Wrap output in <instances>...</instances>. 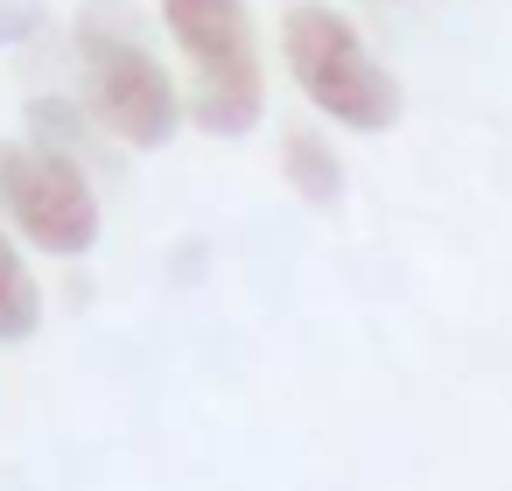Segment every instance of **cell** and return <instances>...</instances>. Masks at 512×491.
I'll use <instances>...</instances> for the list:
<instances>
[{"label": "cell", "mask_w": 512, "mask_h": 491, "mask_svg": "<svg viewBox=\"0 0 512 491\" xmlns=\"http://www.w3.org/2000/svg\"><path fill=\"white\" fill-rule=\"evenodd\" d=\"M162 29L190 64V120L239 141L267 120V64L246 0H162Z\"/></svg>", "instance_id": "obj_2"}, {"label": "cell", "mask_w": 512, "mask_h": 491, "mask_svg": "<svg viewBox=\"0 0 512 491\" xmlns=\"http://www.w3.org/2000/svg\"><path fill=\"white\" fill-rule=\"evenodd\" d=\"M29 141H36V148H57V155H78V141H85L78 106H71V99H36V106H29Z\"/></svg>", "instance_id": "obj_7"}, {"label": "cell", "mask_w": 512, "mask_h": 491, "mask_svg": "<svg viewBox=\"0 0 512 491\" xmlns=\"http://www.w3.org/2000/svg\"><path fill=\"white\" fill-rule=\"evenodd\" d=\"M78 78H85V113L92 127H106L127 148H169L183 127V92L162 71V57L127 29L120 8H92L78 15Z\"/></svg>", "instance_id": "obj_3"}, {"label": "cell", "mask_w": 512, "mask_h": 491, "mask_svg": "<svg viewBox=\"0 0 512 491\" xmlns=\"http://www.w3.org/2000/svg\"><path fill=\"white\" fill-rule=\"evenodd\" d=\"M43 281L29 267V253L15 246V232L0 225V344H29L43 330Z\"/></svg>", "instance_id": "obj_5"}, {"label": "cell", "mask_w": 512, "mask_h": 491, "mask_svg": "<svg viewBox=\"0 0 512 491\" xmlns=\"http://www.w3.org/2000/svg\"><path fill=\"white\" fill-rule=\"evenodd\" d=\"M281 64L330 127L386 134L400 120V78L372 57L365 29L330 0H295L281 15Z\"/></svg>", "instance_id": "obj_1"}, {"label": "cell", "mask_w": 512, "mask_h": 491, "mask_svg": "<svg viewBox=\"0 0 512 491\" xmlns=\"http://www.w3.org/2000/svg\"><path fill=\"white\" fill-rule=\"evenodd\" d=\"M0 218L50 260H85L106 232L85 162L57 148H22V141H0Z\"/></svg>", "instance_id": "obj_4"}, {"label": "cell", "mask_w": 512, "mask_h": 491, "mask_svg": "<svg viewBox=\"0 0 512 491\" xmlns=\"http://www.w3.org/2000/svg\"><path fill=\"white\" fill-rule=\"evenodd\" d=\"M281 176H288V190L302 197V204H337L344 197V162H337V148L323 141V134H309V127H288L281 134Z\"/></svg>", "instance_id": "obj_6"}, {"label": "cell", "mask_w": 512, "mask_h": 491, "mask_svg": "<svg viewBox=\"0 0 512 491\" xmlns=\"http://www.w3.org/2000/svg\"><path fill=\"white\" fill-rule=\"evenodd\" d=\"M36 29H43V8H36V0H0V50H22Z\"/></svg>", "instance_id": "obj_8"}]
</instances>
